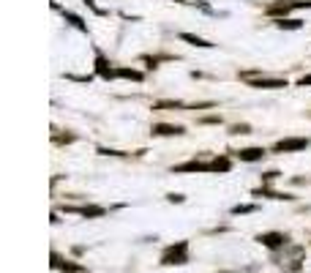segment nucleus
<instances>
[{
    "instance_id": "f257e3e1",
    "label": "nucleus",
    "mask_w": 311,
    "mask_h": 273,
    "mask_svg": "<svg viewBox=\"0 0 311 273\" xmlns=\"http://www.w3.org/2000/svg\"><path fill=\"white\" fill-rule=\"evenodd\" d=\"M188 262V243L178 240L175 246H166L161 254V265H186Z\"/></svg>"
},
{
    "instance_id": "f03ea898",
    "label": "nucleus",
    "mask_w": 311,
    "mask_h": 273,
    "mask_svg": "<svg viewBox=\"0 0 311 273\" xmlns=\"http://www.w3.org/2000/svg\"><path fill=\"white\" fill-rule=\"evenodd\" d=\"M306 148H308V140H303V136L281 140V142H276V145H273L276 153H292V150H306Z\"/></svg>"
},
{
    "instance_id": "7ed1b4c3",
    "label": "nucleus",
    "mask_w": 311,
    "mask_h": 273,
    "mask_svg": "<svg viewBox=\"0 0 311 273\" xmlns=\"http://www.w3.org/2000/svg\"><path fill=\"white\" fill-rule=\"evenodd\" d=\"M95 74L104 77V79H115L117 77V69H112V63L104 58L101 50H95Z\"/></svg>"
},
{
    "instance_id": "20e7f679",
    "label": "nucleus",
    "mask_w": 311,
    "mask_h": 273,
    "mask_svg": "<svg viewBox=\"0 0 311 273\" xmlns=\"http://www.w3.org/2000/svg\"><path fill=\"white\" fill-rule=\"evenodd\" d=\"M257 240L265 248H281V246H286V235H281V232H262V235H257Z\"/></svg>"
},
{
    "instance_id": "39448f33",
    "label": "nucleus",
    "mask_w": 311,
    "mask_h": 273,
    "mask_svg": "<svg viewBox=\"0 0 311 273\" xmlns=\"http://www.w3.org/2000/svg\"><path fill=\"white\" fill-rule=\"evenodd\" d=\"M251 82V87H286V79H270V77H259V74H243Z\"/></svg>"
},
{
    "instance_id": "423d86ee",
    "label": "nucleus",
    "mask_w": 311,
    "mask_h": 273,
    "mask_svg": "<svg viewBox=\"0 0 311 273\" xmlns=\"http://www.w3.org/2000/svg\"><path fill=\"white\" fill-rule=\"evenodd\" d=\"M150 131H153V136H180L186 128L183 126H170V123H153Z\"/></svg>"
},
{
    "instance_id": "0eeeda50",
    "label": "nucleus",
    "mask_w": 311,
    "mask_h": 273,
    "mask_svg": "<svg viewBox=\"0 0 311 273\" xmlns=\"http://www.w3.org/2000/svg\"><path fill=\"white\" fill-rule=\"evenodd\" d=\"M265 153L268 150L265 148H243V150H237V158H241V162H259V158H265Z\"/></svg>"
},
{
    "instance_id": "6e6552de",
    "label": "nucleus",
    "mask_w": 311,
    "mask_h": 273,
    "mask_svg": "<svg viewBox=\"0 0 311 273\" xmlns=\"http://www.w3.org/2000/svg\"><path fill=\"white\" fill-rule=\"evenodd\" d=\"M172 172H213V170H210V164H205V162H186V164L172 167Z\"/></svg>"
},
{
    "instance_id": "1a4fd4ad",
    "label": "nucleus",
    "mask_w": 311,
    "mask_h": 273,
    "mask_svg": "<svg viewBox=\"0 0 311 273\" xmlns=\"http://www.w3.org/2000/svg\"><path fill=\"white\" fill-rule=\"evenodd\" d=\"M68 213H82V216H87V219H99V216H104L107 211L104 208H99V205H85V208H66Z\"/></svg>"
},
{
    "instance_id": "9d476101",
    "label": "nucleus",
    "mask_w": 311,
    "mask_h": 273,
    "mask_svg": "<svg viewBox=\"0 0 311 273\" xmlns=\"http://www.w3.org/2000/svg\"><path fill=\"white\" fill-rule=\"evenodd\" d=\"M52 268H58V270H66V273H82V270H85L82 265H77V262H63L58 254H52Z\"/></svg>"
},
{
    "instance_id": "9b49d317",
    "label": "nucleus",
    "mask_w": 311,
    "mask_h": 273,
    "mask_svg": "<svg viewBox=\"0 0 311 273\" xmlns=\"http://www.w3.org/2000/svg\"><path fill=\"white\" fill-rule=\"evenodd\" d=\"M180 38L186 44H191V47H202V50H210V41H205V38H199V36H194V33H180Z\"/></svg>"
},
{
    "instance_id": "f8f14e48",
    "label": "nucleus",
    "mask_w": 311,
    "mask_h": 273,
    "mask_svg": "<svg viewBox=\"0 0 311 273\" xmlns=\"http://www.w3.org/2000/svg\"><path fill=\"white\" fill-rule=\"evenodd\" d=\"M254 194H257V197H270V199H284V202H290V199H295L292 194H281V191H270V189H257Z\"/></svg>"
},
{
    "instance_id": "ddd939ff",
    "label": "nucleus",
    "mask_w": 311,
    "mask_h": 273,
    "mask_svg": "<svg viewBox=\"0 0 311 273\" xmlns=\"http://www.w3.org/2000/svg\"><path fill=\"white\" fill-rule=\"evenodd\" d=\"M210 170H213V172H229V170H232V162H229L227 156L213 158V162H210Z\"/></svg>"
},
{
    "instance_id": "4468645a",
    "label": "nucleus",
    "mask_w": 311,
    "mask_h": 273,
    "mask_svg": "<svg viewBox=\"0 0 311 273\" xmlns=\"http://www.w3.org/2000/svg\"><path fill=\"white\" fill-rule=\"evenodd\" d=\"M276 28H278V30H300L303 22H300V19H284V17H281V19H276Z\"/></svg>"
},
{
    "instance_id": "2eb2a0df",
    "label": "nucleus",
    "mask_w": 311,
    "mask_h": 273,
    "mask_svg": "<svg viewBox=\"0 0 311 273\" xmlns=\"http://www.w3.org/2000/svg\"><path fill=\"white\" fill-rule=\"evenodd\" d=\"M63 17H66V19L71 22V25L77 28V30H82V33H87V25H85V22L77 17V14H71V11H63Z\"/></svg>"
},
{
    "instance_id": "dca6fc26",
    "label": "nucleus",
    "mask_w": 311,
    "mask_h": 273,
    "mask_svg": "<svg viewBox=\"0 0 311 273\" xmlns=\"http://www.w3.org/2000/svg\"><path fill=\"white\" fill-rule=\"evenodd\" d=\"M117 77L134 79V82H142V74H139V71H134V69H117Z\"/></svg>"
},
{
    "instance_id": "f3484780",
    "label": "nucleus",
    "mask_w": 311,
    "mask_h": 273,
    "mask_svg": "<svg viewBox=\"0 0 311 273\" xmlns=\"http://www.w3.org/2000/svg\"><path fill=\"white\" fill-rule=\"evenodd\" d=\"M254 211H257V205H235V208H232V213H235V216H243V213H254Z\"/></svg>"
},
{
    "instance_id": "a211bd4d",
    "label": "nucleus",
    "mask_w": 311,
    "mask_h": 273,
    "mask_svg": "<svg viewBox=\"0 0 311 273\" xmlns=\"http://www.w3.org/2000/svg\"><path fill=\"white\" fill-rule=\"evenodd\" d=\"M178 107H183L180 101H158L156 104V109H178Z\"/></svg>"
},
{
    "instance_id": "6ab92c4d",
    "label": "nucleus",
    "mask_w": 311,
    "mask_h": 273,
    "mask_svg": "<svg viewBox=\"0 0 311 273\" xmlns=\"http://www.w3.org/2000/svg\"><path fill=\"white\" fill-rule=\"evenodd\" d=\"M82 3L87 6V9H93V14H99V17H104V14H107L104 9H99V6H95V0H82Z\"/></svg>"
},
{
    "instance_id": "aec40b11",
    "label": "nucleus",
    "mask_w": 311,
    "mask_h": 273,
    "mask_svg": "<svg viewBox=\"0 0 311 273\" xmlns=\"http://www.w3.org/2000/svg\"><path fill=\"white\" fill-rule=\"evenodd\" d=\"M251 128L246 126V123H241V126H232V134H249Z\"/></svg>"
},
{
    "instance_id": "412c9836",
    "label": "nucleus",
    "mask_w": 311,
    "mask_h": 273,
    "mask_svg": "<svg viewBox=\"0 0 311 273\" xmlns=\"http://www.w3.org/2000/svg\"><path fill=\"white\" fill-rule=\"evenodd\" d=\"M276 178H278V172H265V175H262V180H265V183L268 180H276Z\"/></svg>"
},
{
    "instance_id": "4be33fe9",
    "label": "nucleus",
    "mask_w": 311,
    "mask_h": 273,
    "mask_svg": "<svg viewBox=\"0 0 311 273\" xmlns=\"http://www.w3.org/2000/svg\"><path fill=\"white\" fill-rule=\"evenodd\" d=\"M166 199L170 202H183V194H166Z\"/></svg>"
},
{
    "instance_id": "5701e85b",
    "label": "nucleus",
    "mask_w": 311,
    "mask_h": 273,
    "mask_svg": "<svg viewBox=\"0 0 311 273\" xmlns=\"http://www.w3.org/2000/svg\"><path fill=\"white\" fill-rule=\"evenodd\" d=\"M175 3H186V0H175Z\"/></svg>"
}]
</instances>
